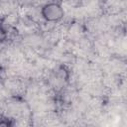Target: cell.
<instances>
[{
	"label": "cell",
	"instance_id": "1",
	"mask_svg": "<svg viewBox=\"0 0 127 127\" xmlns=\"http://www.w3.org/2000/svg\"><path fill=\"white\" fill-rule=\"evenodd\" d=\"M42 15L47 21L54 22V21H57L62 18L63 9L57 3H49L43 7Z\"/></svg>",
	"mask_w": 127,
	"mask_h": 127
}]
</instances>
